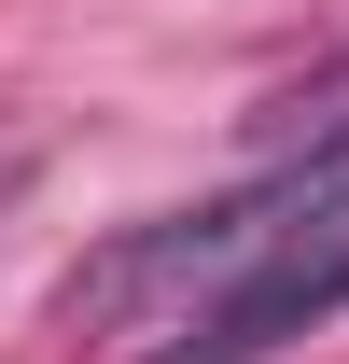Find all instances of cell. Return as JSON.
Returning a JSON list of instances; mask_svg holds the SVG:
<instances>
[{
    "instance_id": "3957f363",
    "label": "cell",
    "mask_w": 349,
    "mask_h": 364,
    "mask_svg": "<svg viewBox=\"0 0 349 364\" xmlns=\"http://www.w3.org/2000/svg\"><path fill=\"white\" fill-rule=\"evenodd\" d=\"M307 127H349V85H336V98H321V112H307Z\"/></svg>"
},
{
    "instance_id": "6da1fadb",
    "label": "cell",
    "mask_w": 349,
    "mask_h": 364,
    "mask_svg": "<svg viewBox=\"0 0 349 364\" xmlns=\"http://www.w3.org/2000/svg\"><path fill=\"white\" fill-rule=\"evenodd\" d=\"M321 225H349V127H307L294 154L265 182H238V196H210V210H182V225H140L126 252H98L84 280H70V322L84 309H140V294H223L238 267H265L279 238H321Z\"/></svg>"
},
{
    "instance_id": "7a4b0ae2",
    "label": "cell",
    "mask_w": 349,
    "mask_h": 364,
    "mask_svg": "<svg viewBox=\"0 0 349 364\" xmlns=\"http://www.w3.org/2000/svg\"><path fill=\"white\" fill-rule=\"evenodd\" d=\"M336 309H349V225H321V238H279L265 267H238L210 309L182 322V350H154V364H265L279 336H307Z\"/></svg>"
}]
</instances>
